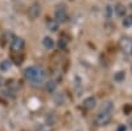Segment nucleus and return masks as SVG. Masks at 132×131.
Here are the masks:
<instances>
[{"label":"nucleus","mask_w":132,"mask_h":131,"mask_svg":"<svg viewBox=\"0 0 132 131\" xmlns=\"http://www.w3.org/2000/svg\"><path fill=\"white\" fill-rule=\"evenodd\" d=\"M24 77L35 86H40L41 83L45 82V73H44L38 66H28L25 70H24Z\"/></svg>","instance_id":"f257e3e1"},{"label":"nucleus","mask_w":132,"mask_h":131,"mask_svg":"<svg viewBox=\"0 0 132 131\" xmlns=\"http://www.w3.org/2000/svg\"><path fill=\"white\" fill-rule=\"evenodd\" d=\"M112 117V111H106V110H101L96 117H95V125L96 126H106Z\"/></svg>","instance_id":"f03ea898"},{"label":"nucleus","mask_w":132,"mask_h":131,"mask_svg":"<svg viewBox=\"0 0 132 131\" xmlns=\"http://www.w3.org/2000/svg\"><path fill=\"white\" fill-rule=\"evenodd\" d=\"M54 20L57 23H66L69 20V15H68V11H66V7L65 5H58L56 12H54Z\"/></svg>","instance_id":"7ed1b4c3"},{"label":"nucleus","mask_w":132,"mask_h":131,"mask_svg":"<svg viewBox=\"0 0 132 131\" xmlns=\"http://www.w3.org/2000/svg\"><path fill=\"white\" fill-rule=\"evenodd\" d=\"M119 48L123 53L128 54V56L132 54V38L128 36H123L119 40Z\"/></svg>","instance_id":"20e7f679"},{"label":"nucleus","mask_w":132,"mask_h":131,"mask_svg":"<svg viewBox=\"0 0 132 131\" xmlns=\"http://www.w3.org/2000/svg\"><path fill=\"white\" fill-rule=\"evenodd\" d=\"M25 47V42L21 37H13V40L11 41V50L12 53H19L24 49Z\"/></svg>","instance_id":"39448f33"},{"label":"nucleus","mask_w":132,"mask_h":131,"mask_svg":"<svg viewBox=\"0 0 132 131\" xmlns=\"http://www.w3.org/2000/svg\"><path fill=\"white\" fill-rule=\"evenodd\" d=\"M40 13H41V5H40V3H33L29 7V9H28V17L30 20H36L40 16Z\"/></svg>","instance_id":"423d86ee"},{"label":"nucleus","mask_w":132,"mask_h":131,"mask_svg":"<svg viewBox=\"0 0 132 131\" xmlns=\"http://www.w3.org/2000/svg\"><path fill=\"white\" fill-rule=\"evenodd\" d=\"M114 13H115L116 16H119V17L127 16V8H126V5L122 4V3H118V4L114 7Z\"/></svg>","instance_id":"0eeeda50"},{"label":"nucleus","mask_w":132,"mask_h":131,"mask_svg":"<svg viewBox=\"0 0 132 131\" xmlns=\"http://www.w3.org/2000/svg\"><path fill=\"white\" fill-rule=\"evenodd\" d=\"M96 105V99H95V97H87L86 99L83 101L82 106L83 109H86V110H91V109H94Z\"/></svg>","instance_id":"6e6552de"},{"label":"nucleus","mask_w":132,"mask_h":131,"mask_svg":"<svg viewBox=\"0 0 132 131\" xmlns=\"http://www.w3.org/2000/svg\"><path fill=\"white\" fill-rule=\"evenodd\" d=\"M45 90L48 93H54L57 90V82L54 81V80H49L45 82Z\"/></svg>","instance_id":"1a4fd4ad"},{"label":"nucleus","mask_w":132,"mask_h":131,"mask_svg":"<svg viewBox=\"0 0 132 131\" xmlns=\"http://www.w3.org/2000/svg\"><path fill=\"white\" fill-rule=\"evenodd\" d=\"M19 53H12V54H11V60L9 61L16 64V65H20L21 62H23V60H24V56H23V54H19Z\"/></svg>","instance_id":"9d476101"},{"label":"nucleus","mask_w":132,"mask_h":131,"mask_svg":"<svg viewBox=\"0 0 132 131\" xmlns=\"http://www.w3.org/2000/svg\"><path fill=\"white\" fill-rule=\"evenodd\" d=\"M126 80V72L124 70H118L115 74H114V81L120 83V82H124Z\"/></svg>","instance_id":"9b49d317"},{"label":"nucleus","mask_w":132,"mask_h":131,"mask_svg":"<svg viewBox=\"0 0 132 131\" xmlns=\"http://www.w3.org/2000/svg\"><path fill=\"white\" fill-rule=\"evenodd\" d=\"M46 25H48V29L52 30V32H57V30H58V27H60V24H58L54 19H49L48 23H46Z\"/></svg>","instance_id":"f8f14e48"},{"label":"nucleus","mask_w":132,"mask_h":131,"mask_svg":"<svg viewBox=\"0 0 132 131\" xmlns=\"http://www.w3.org/2000/svg\"><path fill=\"white\" fill-rule=\"evenodd\" d=\"M42 45L45 47L46 49H52V48L54 47V40H53L52 37H49V36L44 37V40H42Z\"/></svg>","instance_id":"ddd939ff"},{"label":"nucleus","mask_w":132,"mask_h":131,"mask_svg":"<svg viewBox=\"0 0 132 131\" xmlns=\"http://www.w3.org/2000/svg\"><path fill=\"white\" fill-rule=\"evenodd\" d=\"M7 82V86H8V90H11V91H16L17 89H19V83L15 81V80H9V81H5Z\"/></svg>","instance_id":"4468645a"},{"label":"nucleus","mask_w":132,"mask_h":131,"mask_svg":"<svg viewBox=\"0 0 132 131\" xmlns=\"http://www.w3.org/2000/svg\"><path fill=\"white\" fill-rule=\"evenodd\" d=\"M11 65H12V62H11L9 60H4L0 62V70L2 72H8L11 69Z\"/></svg>","instance_id":"2eb2a0df"},{"label":"nucleus","mask_w":132,"mask_h":131,"mask_svg":"<svg viewBox=\"0 0 132 131\" xmlns=\"http://www.w3.org/2000/svg\"><path fill=\"white\" fill-rule=\"evenodd\" d=\"M112 15H114V7L112 5H106V8H104V17L106 19H111L112 17Z\"/></svg>","instance_id":"dca6fc26"},{"label":"nucleus","mask_w":132,"mask_h":131,"mask_svg":"<svg viewBox=\"0 0 132 131\" xmlns=\"http://www.w3.org/2000/svg\"><path fill=\"white\" fill-rule=\"evenodd\" d=\"M123 27L124 28H131L132 27V15H127L123 19Z\"/></svg>","instance_id":"f3484780"},{"label":"nucleus","mask_w":132,"mask_h":131,"mask_svg":"<svg viewBox=\"0 0 132 131\" xmlns=\"http://www.w3.org/2000/svg\"><path fill=\"white\" fill-rule=\"evenodd\" d=\"M58 48H60L61 50H63V49L68 48V40L63 38V37H61V38L58 40Z\"/></svg>","instance_id":"a211bd4d"},{"label":"nucleus","mask_w":132,"mask_h":131,"mask_svg":"<svg viewBox=\"0 0 132 131\" xmlns=\"http://www.w3.org/2000/svg\"><path fill=\"white\" fill-rule=\"evenodd\" d=\"M116 131H127V126L126 125H120V126H118Z\"/></svg>","instance_id":"6ab92c4d"},{"label":"nucleus","mask_w":132,"mask_h":131,"mask_svg":"<svg viewBox=\"0 0 132 131\" xmlns=\"http://www.w3.org/2000/svg\"><path fill=\"white\" fill-rule=\"evenodd\" d=\"M4 82H5V80H4L3 77H0V86H3V85H4Z\"/></svg>","instance_id":"aec40b11"}]
</instances>
